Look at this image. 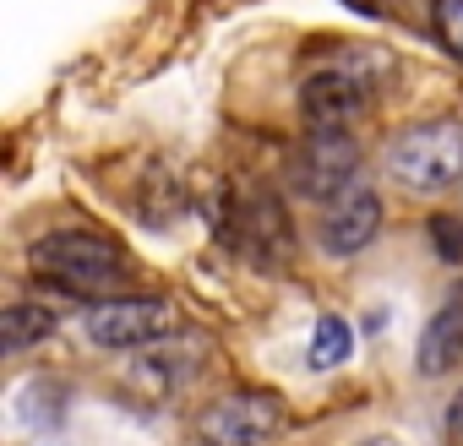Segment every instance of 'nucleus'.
<instances>
[{
	"label": "nucleus",
	"instance_id": "1",
	"mask_svg": "<svg viewBox=\"0 0 463 446\" xmlns=\"http://www.w3.org/2000/svg\"><path fill=\"white\" fill-rule=\"evenodd\" d=\"M28 262L39 278L71 289V294H104L131 278V256L104 229H55L28 246Z\"/></svg>",
	"mask_w": 463,
	"mask_h": 446
},
{
	"label": "nucleus",
	"instance_id": "2",
	"mask_svg": "<svg viewBox=\"0 0 463 446\" xmlns=\"http://www.w3.org/2000/svg\"><path fill=\"white\" fill-rule=\"evenodd\" d=\"M387 174L409 196H441L463 180V120H414L387 142Z\"/></svg>",
	"mask_w": 463,
	"mask_h": 446
},
{
	"label": "nucleus",
	"instance_id": "3",
	"mask_svg": "<svg viewBox=\"0 0 463 446\" xmlns=\"http://www.w3.org/2000/svg\"><path fill=\"white\" fill-rule=\"evenodd\" d=\"M88 338L99 348H153L164 338H180V311L153 294H126V300H99L88 311Z\"/></svg>",
	"mask_w": 463,
	"mask_h": 446
},
{
	"label": "nucleus",
	"instance_id": "4",
	"mask_svg": "<svg viewBox=\"0 0 463 446\" xmlns=\"http://www.w3.org/2000/svg\"><path fill=\"white\" fill-rule=\"evenodd\" d=\"M284 430V403L273 392H229L196 413L202 446H262Z\"/></svg>",
	"mask_w": 463,
	"mask_h": 446
},
{
	"label": "nucleus",
	"instance_id": "5",
	"mask_svg": "<svg viewBox=\"0 0 463 446\" xmlns=\"http://www.w3.org/2000/svg\"><path fill=\"white\" fill-rule=\"evenodd\" d=\"M371 77L360 66H322L300 82V120L322 136L349 131L365 109H371Z\"/></svg>",
	"mask_w": 463,
	"mask_h": 446
},
{
	"label": "nucleus",
	"instance_id": "6",
	"mask_svg": "<svg viewBox=\"0 0 463 446\" xmlns=\"http://www.w3.org/2000/svg\"><path fill=\"white\" fill-rule=\"evenodd\" d=\"M376 235H382V196L371 185H349L344 196L322 201V218H317V246H322V256H333V262L360 256Z\"/></svg>",
	"mask_w": 463,
	"mask_h": 446
},
{
	"label": "nucleus",
	"instance_id": "7",
	"mask_svg": "<svg viewBox=\"0 0 463 446\" xmlns=\"http://www.w3.org/2000/svg\"><path fill=\"white\" fill-rule=\"evenodd\" d=\"M295 185L311 201H333L349 185H360V147H354V136L349 131H333V136L311 131V142L295 153Z\"/></svg>",
	"mask_w": 463,
	"mask_h": 446
},
{
	"label": "nucleus",
	"instance_id": "8",
	"mask_svg": "<svg viewBox=\"0 0 463 446\" xmlns=\"http://www.w3.org/2000/svg\"><path fill=\"white\" fill-rule=\"evenodd\" d=\"M458 365H463V278L447 289V300L420 332V376H447Z\"/></svg>",
	"mask_w": 463,
	"mask_h": 446
},
{
	"label": "nucleus",
	"instance_id": "9",
	"mask_svg": "<svg viewBox=\"0 0 463 446\" xmlns=\"http://www.w3.org/2000/svg\"><path fill=\"white\" fill-rule=\"evenodd\" d=\"M349 348H354L349 321H344V316H322L317 332H311V370H333V365H344Z\"/></svg>",
	"mask_w": 463,
	"mask_h": 446
},
{
	"label": "nucleus",
	"instance_id": "10",
	"mask_svg": "<svg viewBox=\"0 0 463 446\" xmlns=\"http://www.w3.org/2000/svg\"><path fill=\"white\" fill-rule=\"evenodd\" d=\"M55 332V311L50 305H12L6 311V348L17 354V348H28V343H39V338H50Z\"/></svg>",
	"mask_w": 463,
	"mask_h": 446
},
{
	"label": "nucleus",
	"instance_id": "11",
	"mask_svg": "<svg viewBox=\"0 0 463 446\" xmlns=\"http://www.w3.org/2000/svg\"><path fill=\"white\" fill-rule=\"evenodd\" d=\"M430 28H436V44L463 66V0H430Z\"/></svg>",
	"mask_w": 463,
	"mask_h": 446
},
{
	"label": "nucleus",
	"instance_id": "12",
	"mask_svg": "<svg viewBox=\"0 0 463 446\" xmlns=\"http://www.w3.org/2000/svg\"><path fill=\"white\" fill-rule=\"evenodd\" d=\"M430 246L447 262H463V223L458 218H430Z\"/></svg>",
	"mask_w": 463,
	"mask_h": 446
},
{
	"label": "nucleus",
	"instance_id": "13",
	"mask_svg": "<svg viewBox=\"0 0 463 446\" xmlns=\"http://www.w3.org/2000/svg\"><path fill=\"white\" fill-rule=\"evenodd\" d=\"M447 446H463V392H458L452 408H447Z\"/></svg>",
	"mask_w": 463,
	"mask_h": 446
},
{
	"label": "nucleus",
	"instance_id": "14",
	"mask_svg": "<svg viewBox=\"0 0 463 446\" xmlns=\"http://www.w3.org/2000/svg\"><path fill=\"white\" fill-rule=\"evenodd\" d=\"M360 446H403L398 435H371V441H360Z\"/></svg>",
	"mask_w": 463,
	"mask_h": 446
}]
</instances>
